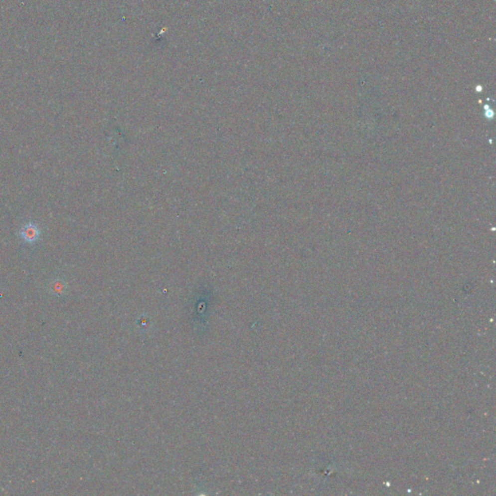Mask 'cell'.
<instances>
[{
	"instance_id": "6da1fadb",
	"label": "cell",
	"mask_w": 496,
	"mask_h": 496,
	"mask_svg": "<svg viewBox=\"0 0 496 496\" xmlns=\"http://www.w3.org/2000/svg\"><path fill=\"white\" fill-rule=\"evenodd\" d=\"M22 237L23 239L29 242L34 241L38 239V229L35 227L33 224H28L26 225L23 230H22Z\"/></svg>"
}]
</instances>
